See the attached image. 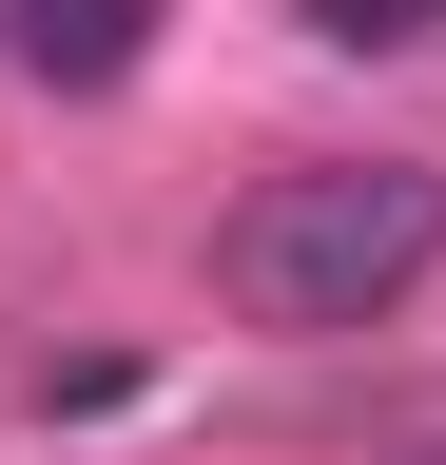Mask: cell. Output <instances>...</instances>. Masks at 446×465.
<instances>
[{"instance_id": "7a4b0ae2", "label": "cell", "mask_w": 446, "mask_h": 465, "mask_svg": "<svg viewBox=\"0 0 446 465\" xmlns=\"http://www.w3.org/2000/svg\"><path fill=\"white\" fill-rule=\"evenodd\" d=\"M0 58H20L39 97H117L155 58V0H0Z\"/></svg>"}, {"instance_id": "3957f363", "label": "cell", "mask_w": 446, "mask_h": 465, "mask_svg": "<svg viewBox=\"0 0 446 465\" xmlns=\"http://www.w3.org/2000/svg\"><path fill=\"white\" fill-rule=\"evenodd\" d=\"M311 39H350V58H408V39H446V0H311Z\"/></svg>"}, {"instance_id": "6da1fadb", "label": "cell", "mask_w": 446, "mask_h": 465, "mask_svg": "<svg viewBox=\"0 0 446 465\" xmlns=\"http://www.w3.org/2000/svg\"><path fill=\"white\" fill-rule=\"evenodd\" d=\"M427 272H446V174L427 155H292L213 232V291H233L253 330H292V349L311 330H388Z\"/></svg>"}]
</instances>
